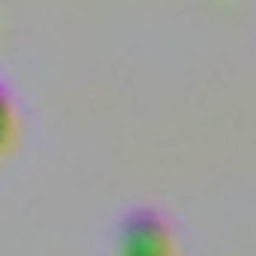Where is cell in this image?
<instances>
[{
	"label": "cell",
	"mask_w": 256,
	"mask_h": 256,
	"mask_svg": "<svg viewBox=\"0 0 256 256\" xmlns=\"http://www.w3.org/2000/svg\"><path fill=\"white\" fill-rule=\"evenodd\" d=\"M173 238L155 212H134L120 232V256H170Z\"/></svg>",
	"instance_id": "1"
},
{
	"label": "cell",
	"mask_w": 256,
	"mask_h": 256,
	"mask_svg": "<svg viewBox=\"0 0 256 256\" xmlns=\"http://www.w3.org/2000/svg\"><path fill=\"white\" fill-rule=\"evenodd\" d=\"M6 131H9V102H6V96L0 90V140L6 137Z\"/></svg>",
	"instance_id": "2"
}]
</instances>
